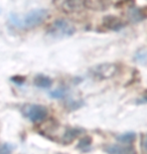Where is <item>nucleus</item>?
Wrapping results in <instances>:
<instances>
[{
	"instance_id": "1",
	"label": "nucleus",
	"mask_w": 147,
	"mask_h": 154,
	"mask_svg": "<svg viewBox=\"0 0 147 154\" xmlns=\"http://www.w3.org/2000/svg\"><path fill=\"white\" fill-rule=\"evenodd\" d=\"M47 9H34L28 12L24 17H19L16 14H11L10 21L18 28H32L39 25L47 17Z\"/></svg>"
},
{
	"instance_id": "2",
	"label": "nucleus",
	"mask_w": 147,
	"mask_h": 154,
	"mask_svg": "<svg viewBox=\"0 0 147 154\" xmlns=\"http://www.w3.org/2000/svg\"><path fill=\"white\" fill-rule=\"evenodd\" d=\"M75 30V26L70 21L66 19H57L50 26L47 33L54 37H64L74 34Z\"/></svg>"
},
{
	"instance_id": "3",
	"label": "nucleus",
	"mask_w": 147,
	"mask_h": 154,
	"mask_svg": "<svg viewBox=\"0 0 147 154\" xmlns=\"http://www.w3.org/2000/svg\"><path fill=\"white\" fill-rule=\"evenodd\" d=\"M23 114L31 122H41L47 117V109L40 105H26L23 108Z\"/></svg>"
},
{
	"instance_id": "4",
	"label": "nucleus",
	"mask_w": 147,
	"mask_h": 154,
	"mask_svg": "<svg viewBox=\"0 0 147 154\" xmlns=\"http://www.w3.org/2000/svg\"><path fill=\"white\" fill-rule=\"evenodd\" d=\"M118 72V66L115 63H102L91 69V74L96 78L105 80L114 77Z\"/></svg>"
},
{
	"instance_id": "5",
	"label": "nucleus",
	"mask_w": 147,
	"mask_h": 154,
	"mask_svg": "<svg viewBox=\"0 0 147 154\" xmlns=\"http://www.w3.org/2000/svg\"><path fill=\"white\" fill-rule=\"evenodd\" d=\"M119 0H84L85 2V8L96 11L105 10L113 4L114 2H117Z\"/></svg>"
},
{
	"instance_id": "6",
	"label": "nucleus",
	"mask_w": 147,
	"mask_h": 154,
	"mask_svg": "<svg viewBox=\"0 0 147 154\" xmlns=\"http://www.w3.org/2000/svg\"><path fill=\"white\" fill-rule=\"evenodd\" d=\"M63 9L68 13H77L85 9L84 0H66L63 4Z\"/></svg>"
},
{
	"instance_id": "7",
	"label": "nucleus",
	"mask_w": 147,
	"mask_h": 154,
	"mask_svg": "<svg viewBox=\"0 0 147 154\" xmlns=\"http://www.w3.org/2000/svg\"><path fill=\"white\" fill-rule=\"evenodd\" d=\"M103 24L106 28L111 29V30H115V31L120 30L121 28H123L124 25H125L119 17L113 16V15H108V16L104 17Z\"/></svg>"
},
{
	"instance_id": "8",
	"label": "nucleus",
	"mask_w": 147,
	"mask_h": 154,
	"mask_svg": "<svg viewBox=\"0 0 147 154\" xmlns=\"http://www.w3.org/2000/svg\"><path fill=\"white\" fill-rule=\"evenodd\" d=\"M109 154H136V150L130 145H109L105 148Z\"/></svg>"
},
{
	"instance_id": "9",
	"label": "nucleus",
	"mask_w": 147,
	"mask_h": 154,
	"mask_svg": "<svg viewBox=\"0 0 147 154\" xmlns=\"http://www.w3.org/2000/svg\"><path fill=\"white\" fill-rule=\"evenodd\" d=\"M33 84H34V86L37 87V88L47 89V88H50V87L53 85V81H51L48 77H45V75H38L34 78Z\"/></svg>"
},
{
	"instance_id": "10",
	"label": "nucleus",
	"mask_w": 147,
	"mask_h": 154,
	"mask_svg": "<svg viewBox=\"0 0 147 154\" xmlns=\"http://www.w3.org/2000/svg\"><path fill=\"white\" fill-rule=\"evenodd\" d=\"M128 16H129V19L133 22H139L141 20L146 18L145 13L143 12L142 9H139V8H131V9L129 10Z\"/></svg>"
},
{
	"instance_id": "11",
	"label": "nucleus",
	"mask_w": 147,
	"mask_h": 154,
	"mask_svg": "<svg viewBox=\"0 0 147 154\" xmlns=\"http://www.w3.org/2000/svg\"><path fill=\"white\" fill-rule=\"evenodd\" d=\"M81 132H82V130L77 129V128H72V129H68L67 131L65 132V134L63 135L62 141L64 142L65 144L66 143H67V144L71 143L72 141L76 139V137L80 134Z\"/></svg>"
},
{
	"instance_id": "12",
	"label": "nucleus",
	"mask_w": 147,
	"mask_h": 154,
	"mask_svg": "<svg viewBox=\"0 0 147 154\" xmlns=\"http://www.w3.org/2000/svg\"><path fill=\"white\" fill-rule=\"evenodd\" d=\"M135 138H136V135L135 133H125L123 135H120L117 137V140L120 142V143H123V144H129V143H132Z\"/></svg>"
},
{
	"instance_id": "13",
	"label": "nucleus",
	"mask_w": 147,
	"mask_h": 154,
	"mask_svg": "<svg viewBox=\"0 0 147 154\" xmlns=\"http://www.w3.org/2000/svg\"><path fill=\"white\" fill-rule=\"evenodd\" d=\"M135 60L141 65L147 63V48H141L135 54Z\"/></svg>"
},
{
	"instance_id": "14",
	"label": "nucleus",
	"mask_w": 147,
	"mask_h": 154,
	"mask_svg": "<svg viewBox=\"0 0 147 154\" xmlns=\"http://www.w3.org/2000/svg\"><path fill=\"white\" fill-rule=\"evenodd\" d=\"M65 95H66V91H65V89H57L56 90V91H54V92H51V96L53 98H57V99H60V98H63V97H65Z\"/></svg>"
},
{
	"instance_id": "15",
	"label": "nucleus",
	"mask_w": 147,
	"mask_h": 154,
	"mask_svg": "<svg viewBox=\"0 0 147 154\" xmlns=\"http://www.w3.org/2000/svg\"><path fill=\"white\" fill-rule=\"evenodd\" d=\"M141 153L142 154H147V134L143 135L141 137Z\"/></svg>"
},
{
	"instance_id": "16",
	"label": "nucleus",
	"mask_w": 147,
	"mask_h": 154,
	"mask_svg": "<svg viewBox=\"0 0 147 154\" xmlns=\"http://www.w3.org/2000/svg\"><path fill=\"white\" fill-rule=\"evenodd\" d=\"M90 145H91V138L85 137L81 140L79 144V148H81V149H86V148H88Z\"/></svg>"
},
{
	"instance_id": "17",
	"label": "nucleus",
	"mask_w": 147,
	"mask_h": 154,
	"mask_svg": "<svg viewBox=\"0 0 147 154\" xmlns=\"http://www.w3.org/2000/svg\"><path fill=\"white\" fill-rule=\"evenodd\" d=\"M10 150H11V147L9 145H2L0 146V154H10Z\"/></svg>"
}]
</instances>
